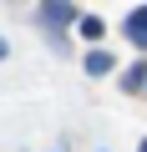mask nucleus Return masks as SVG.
Masks as SVG:
<instances>
[{
  "label": "nucleus",
  "mask_w": 147,
  "mask_h": 152,
  "mask_svg": "<svg viewBox=\"0 0 147 152\" xmlns=\"http://www.w3.org/2000/svg\"><path fill=\"white\" fill-rule=\"evenodd\" d=\"M122 91H147V61H132L122 71Z\"/></svg>",
  "instance_id": "7ed1b4c3"
},
{
  "label": "nucleus",
  "mask_w": 147,
  "mask_h": 152,
  "mask_svg": "<svg viewBox=\"0 0 147 152\" xmlns=\"http://www.w3.org/2000/svg\"><path fill=\"white\" fill-rule=\"evenodd\" d=\"M5 56H10V46H5V41H0V61H5Z\"/></svg>",
  "instance_id": "423d86ee"
},
{
  "label": "nucleus",
  "mask_w": 147,
  "mask_h": 152,
  "mask_svg": "<svg viewBox=\"0 0 147 152\" xmlns=\"http://www.w3.org/2000/svg\"><path fill=\"white\" fill-rule=\"evenodd\" d=\"M36 15H41V26H46V31H61V26H76V15H81V10L71 5V0H41V10H36Z\"/></svg>",
  "instance_id": "f257e3e1"
},
{
  "label": "nucleus",
  "mask_w": 147,
  "mask_h": 152,
  "mask_svg": "<svg viewBox=\"0 0 147 152\" xmlns=\"http://www.w3.org/2000/svg\"><path fill=\"white\" fill-rule=\"evenodd\" d=\"M81 66H86V76H107V71H112V51H102V46H91Z\"/></svg>",
  "instance_id": "20e7f679"
},
{
  "label": "nucleus",
  "mask_w": 147,
  "mask_h": 152,
  "mask_svg": "<svg viewBox=\"0 0 147 152\" xmlns=\"http://www.w3.org/2000/svg\"><path fill=\"white\" fill-rule=\"evenodd\" d=\"M76 31H81L86 41H102V31H107V26H102L97 15H76Z\"/></svg>",
  "instance_id": "39448f33"
},
{
  "label": "nucleus",
  "mask_w": 147,
  "mask_h": 152,
  "mask_svg": "<svg viewBox=\"0 0 147 152\" xmlns=\"http://www.w3.org/2000/svg\"><path fill=\"white\" fill-rule=\"evenodd\" d=\"M137 152H147V137H142V147H137Z\"/></svg>",
  "instance_id": "0eeeda50"
},
{
  "label": "nucleus",
  "mask_w": 147,
  "mask_h": 152,
  "mask_svg": "<svg viewBox=\"0 0 147 152\" xmlns=\"http://www.w3.org/2000/svg\"><path fill=\"white\" fill-rule=\"evenodd\" d=\"M122 31H127V41H132L137 51H147V5H137V10L122 20Z\"/></svg>",
  "instance_id": "f03ea898"
}]
</instances>
